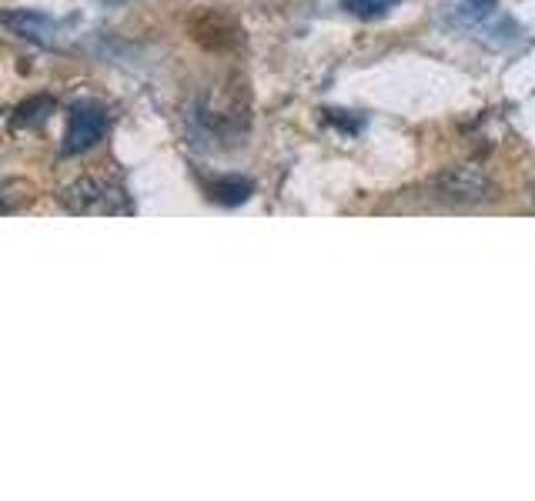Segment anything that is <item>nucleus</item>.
Wrapping results in <instances>:
<instances>
[{
	"label": "nucleus",
	"mask_w": 535,
	"mask_h": 501,
	"mask_svg": "<svg viewBox=\"0 0 535 501\" xmlns=\"http://www.w3.org/2000/svg\"><path fill=\"white\" fill-rule=\"evenodd\" d=\"M60 204L71 214H131L128 191L104 177H81L60 191Z\"/></svg>",
	"instance_id": "nucleus-1"
},
{
	"label": "nucleus",
	"mask_w": 535,
	"mask_h": 501,
	"mask_svg": "<svg viewBox=\"0 0 535 501\" xmlns=\"http://www.w3.org/2000/svg\"><path fill=\"white\" fill-rule=\"evenodd\" d=\"M107 128H111V114L101 104H77L67 114V130H64V144L60 154L74 157V154L91 151L97 140H104Z\"/></svg>",
	"instance_id": "nucleus-2"
},
{
	"label": "nucleus",
	"mask_w": 535,
	"mask_h": 501,
	"mask_svg": "<svg viewBox=\"0 0 535 501\" xmlns=\"http://www.w3.org/2000/svg\"><path fill=\"white\" fill-rule=\"evenodd\" d=\"M435 194L441 201H449V204H476V201H486L492 198V181L482 167H472V164H465V167H449L445 174L435 177Z\"/></svg>",
	"instance_id": "nucleus-3"
},
{
	"label": "nucleus",
	"mask_w": 535,
	"mask_h": 501,
	"mask_svg": "<svg viewBox=\"0 0 535 501\" xmlns=\"http://www.w3.org/2000/svg\"><path fill=\"white\" fill-rule=\"evenodd\" d=\"M4 27L11 31V34L24 37V40H34V44H44V47H54L64 34V23L58 17H50L44 11H4Z\"/></svg>",
	"instance_id": "nucleus-4"
},
{
	"label": "nucleus",
	"mask_w": 535,
	"mask_h": 501,
	"mask_svg": "<svg viewBox=\"0 0 535 501\" xmlns=\"http://www.w3.org/2000/svg\"><path fill=\"white\" fill-rule=\"evenodd\" d=\"M251 191H254V184H251L248 177H221V181H214L211 187V198L218 201V204H225V208H235V204H245V201L251 198Z\"/></svg>",
	"instance_id": "nucleus-5"
},
{
	"label": "nucleus",
	"mask_w": 535,
	"mask_h": 501,
	"mask_svg": "<svg viewBox=\"0 0 535 501\" xmlns=\"http://www.w3.org/2000/svg\"><path fill=\"white\" fill-rule=\"evenodd\" d=\"M50 114H54V97H48V94L31 97L13 111V128H40Z\"/></svg>",
	"instance_id": "nucleus-6"
},
{
	"label": "nucleus",
	"mask_w": 535,
	"mask_h": 501,
	"mask_svg": "<svg viewBox=\"0 0 535 501\" xmlns=\"http://www.w3.org/2000/svg\"><path fill=\"white\" fill-rule=\"evenodd\" d=\"M476 37L492 47H509L519 40V27H515V21H509V17H499L495 23H478Z\"/></svg>",
	"instance_id": "nucleus-7"
},
{
	"label": "nucleus",
	"mask_w": 535,
	"mask_h": 501,
	"mask_svg": "<svg viewBox=\"0 0 535 501\" xmlns=\"http://www.w3.org/2000/svg\"><path fill=\"white\" fill-rule=\"evenodd\" d=\"M342 7L361 21H375V17H385L392 7H398V0H342Z\"/></svg>",
	"instance_id": "nucleus-8"
},
{
	"label": "nucleus",
	"mask_w": 535,
	"mask_h": 501,
	"mask_svg": "<svg viewBox=\"0 0 535 501\" xmlns=\"http://www.w3.org/2000/svg\"><path fill=\"white\" fill-rule=\"evenodd\" d=\"M495 7H499V0H465L462 13L472 17V21H492V17H495Z\"/></svg>",
	"instance_id": "nucleus-9"
},
{
	"label": "nucleus",
	"mask_w": 535,
	"mask_h": 501,
	"mask_svg": "<svg viewBox=\"0 0 535 501\" xmlns=\"http://www.w3.org/2000/svg\"><path fill=\"white\" fill-rule=\"evenodd\" d=\"M325 121H328V124H338L342 130H361L365 128V121H361V117H352V114L345 117V111H325Z\"/></svg>",
	"instance_id": "nucleus-10"
}]
</instances>
